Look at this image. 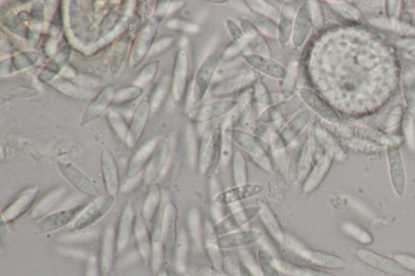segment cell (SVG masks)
Listing matches in <instances>:
<instances>
[{
	"mask_svg": "<svg viewBox=\"0 0 415 276\" xmlns=\"http://www.w3.org/2000/svg\"><path fill=\"white\" fill-rule=\"evenodd\" d=\"M260 206H250L239 209L235 213L230 214L214 225V230L218 237L224 235L238 231L253 221L256 216H258Z\"/></svg>",
	"mask_w": 415,
	"mask_h": 276,
	"instance_id": "cell-5",
	"label": "cell"
},
{
	"mask_svg": "<svg viewBox=\"0 0 415 276\" xmlns=\"http://www.w3.org/2000/svg\"><path fill=\"white\" fill-rule=\"evenodd\" d=\"M133 233L134 236H135L140 257L146 264H149L152 238L149 235L148 225L146 224L142 214L137 215Z\"/></svg>",
	"mask_w": 415,
	"mask_h": 276,
	"instance_id": "cell-30",
	"label": "cell"
},
{
	"mask_svg": "<svg viewBox=\"0 0 415 276\" xmlns=\"http://www.w3.org/2000/svg\"><path fill=\"white\" fill-rule=\"evenodd\" d=\"M342 230L352 237L358 243L364 245H370L373 242V238L364 228L354 224L352 222H345L342 225Z\"/></svg>",
	"mask_w": 415,
	"mask_h": 276,
	"instance_id": "cell-47",
	"label": "cell"
},
{
	"mask_svg": "<svg viewBox=\"0 0 415 276\" xmlns=\"http://www.w3.org/2000/svg\"><path fill=\"white\" fill-rule=\"evenodd\" d=\"M231 136L233 142H236L243 150L248 152L251 157H270L271 154L270 146L266 143L264 140L254 136V134L241 130H232Z\"/></svg>",
	"mask_w": 415,
	"mask_h": 276,
	"instance_id": "cell-16",
	"label": "cell"
},
{
	"mask_svg": "<svg viewBox=\"0 0 415 276\" xmlns=\"http://www.w3.org/2000/svg\"><path fill=\"white\" fill-rule=\"evenodd\" d=\"M332 161V158L328 154L318 158L313 167L310 170L305 184H303V192L310 193L317 189L320 184L322 183L327 173L329 172Z\"/></svg>",
	"mask_w": 415,
	"mask_h": 276,
	"instance_id": "cell-26",
	"label": "cell"
},
{
	"mask_svg": "<svg viewBox=\"0 0 415 276\" xmlns=\"http://www.w3.org/2000/svg\"><path fill=\"white\" fill-rule=\"evenodd\" d=\"M157 69H159V62H153L148 64L140 73L138 78L136 80L137 85L140 87V86H145L150 83L152 80H154L155 75L157 73Z\"/></svg>",
	"mask_w": 415,
	"mask_h": 276,
	"instance_id": "cell-53",
	"label": "cell"
},
{
	"mask_svg": "<svg viewBox=\"0 0 415 276\" xmlns=\"http://www.w3.org/2000/svg\"><path fill=\"white\" fill-rule=\"evenodd\" d=\"M224 134L222 127L219 125L214 129L211 137L204 149V155L200 163L198 164L201 174L210 178L217 171L222 160L224 152Z\"/></svg>",
	"mask_w": 415,
	"mask_h": 276,
	"instance_id": "cell-3",
	"label": "cell"
},
{
	"mask_svg": "<svg viewBox=\"0 0 415 276\" xmlns=\"http://www.w3.org/2000/svg\"><path fill=\"white\" fill-rule=\"evenodd\" d=\"M115 92L113 86L109 85L103 89L98 95L93 99L89 107L85 110L81 117V124H89L101 116L109 105L114 102Z\"/></svg>",
	"mask_w": 415,
	"mask_h": 276,
	"instance_id": "cell-20",
	"label": "cell"
},
{
	"mask_svg": "<svg viewBox=\"0 0 415 276\" xmlns=\"http://www.w3.org/2000/svg\"><path fill=\"white\" fill-rule=\"evenodd\" d=\"M101 169L104 185L108 195L116 197L120 188L119 168L113 154L108 150L102 152Z\"/></svg>",
	"mask_w": 415,
	"mask_h": 276,
	"instance_id": "cell-19",
	"label": "cell"
},
{
	"mask_svg": "<svg viewBox=\"0 0 415 276\" xmlns=\"http://www.w3.org/2000/svg\"><path fill=\"white\" fill-rule=\"evenodd\" d=\"M116 248V233L112 226H109L104 231L100 258V271L103 275H107L112 268Z\"/></svg>",
	"mask_w": 415,
	"mask_h": 276,
	"instance_id": "cell-27",
	"label": "cell"
},
{
	"mask_svg": "<svg viewBox=\"0 0 415 276\" xmlns=\"http://www.w3.org/2000/svg\"><path fill=\"white\" fill-rule=\"evenodd\" d=\"M296 75L297 65L293 63L291 64L288 73H286L283 86V94L285 98H289L292 95V93H293L296 83Z\"/></svg>",
	"mask_w": 415,
	"mask_h": 276,
	"instance_id": "cell-54",
	"label": "cell"
},
{
	"mask_svg": "<svg viewBox=\"0 0 415 276\" xmlns=\"http://www.w3.org/2000/svg\"><path fill=\"white\" fill-rule=\"evenodd\" d=\"M71 47L67 46L57 53V55L52 58V60L46 64L42 73H40L38 79L46 83L55 78V76L60 73L61 69L65 65L70 55H71Z\"/></svg>",
	"mask_w": 415,
	"mask_h": 276,
	"instance_id": "cell-37",
	"label": "cell"
},
{
	"mask_svg": "<svg viewBox=\"0 0 415 276\" xmlns=\"http://www.w3.org/2000/svg\"><path fill=\"white\" fill-rule=\"evenodd\" d=\"M115 202V197L109 195L98 198L85 206L78 218L70 225V230L83 231L96 224L113 208Z\"/></svg>",
	"mask_w": 415,
	"mask_h": 276,
	"instance_id": "cell-2",
	"label": "cell"
},
{
	"mask_svg": "<svg viewBox=\"0 0 415 276\" xmlns=\"http://www.w3.org/2000/svg\"><path fill=\"white\" fill-rule=\"evenodd\" d=\"M311 156V150H310L308 143L303 144L299 150H296L292 155L288 169V181L290 184L296 183L303 171L308 169L309 157Z\"/></svg>",
	"mask_w": 415,
	"mask_h": 276,
	"instance_id": "cell-34",
	"label": "cell"
},
{
	"mask_svg": "<svg viewBox=\"0 0 415 276\" xmlns=\"http://www.w3.org/2000/svg\"><path fill=\"white\" fill-rule=\"evenodd\" d=\"M359 260L377 271L395 276L406 275L408 272L394 258H389L365 248L356 251Z\"/></svg>",
	"mask_w": 415,
	"mask_h": 276,
	"instance_id": "cell-7",
	"label": "cell"
},
{
	"mask_svg": "<svg viewBox=\"0 0 415 276\" xmlns=\"http://www.w3.org/2000/svg\"><path fill=\"white\" fill-rule=\"evenodd\" d=\"M251 97H253V93L249 90H245L241 94L239 102H241L242 107H247L250 105Z\"/></svg>",
	"mask_w": 415,
	"mask_h": 276,
	"instance_id": "cell-60",
	"label": "cell"
},
{
	"mask_svg": "<svg viewBox=\"0 0 415 276\" xmlns=\"http://www.w3.org/2000/svg\"><path fill=\"white\" fill-rule=\"evenodd\" d=\"M100 264L95 255H91L88 258L85 276H99Z\"/></svg>",
	"mask_w": 415,
	"mask_h": 276,
	"instance_id": "cell-58",
	"label": "cell"
},
{
	"mask_svg": "<svg viewBox=\"0 0 415 276\" xmlns=\"http://www.w3.org/2000/svg\"><path fill=\"white\" fill-rule=\"evenodd\" d=\"M58 169L63 179L83 195L88 196H97L98 195V188L92 183V181L87 176L80 171L73 164L67 162H58Z\"/></svg>",
	"mask_w": 415,
	"mask_h": 276,
	"instance_id": "cell-10",
	"label": "cell"
},
{
	"mask_svg": "<svg viewBox=\"0 0 415 276\" xmlns=\"http://www.w3.org/2000/svg\"><path fill=\"white\" fill-rule=\"evenodd\" d=\"M137 215L131 202L125 205L120 216L118 230L116 233V248L119 253L124 252L130 244L134 232Z\"/></svg>",
	"mask_w": 415,
	"mask_h": 276,
	"instance_id": "cell-18",
	"label": "cell"
},
{
	"mask_svg": "<svg viewBox=\"0 0 415 276\" xmlns=\"http://www.w3.org/2000/svg\"><path fill=\"white\" fill-rule=\"evenodd\" d=\"M246 86V81H245L244 75H243L241 78L225 81L224 83L216 86L213 90V93L216 96L224 95V94H229L235 92L239 87Z\"/></svg>",
	"mask_w": 415,
	"mask_h": 276,
	"instance_id": "cell-49",
	"label": "cell"
},
{
	"mask_svg": "<svg viewBox=\"0 0 415 276\" xmlns=\"http://www.w3.org/2000/svg\"><path fill=\"white\" fill-rule=\"evenodd\" d=\"M257 260L263 276H280L276 258L264 246L257 250Z\"/></svg>",
	"mask_w": 415,
	"mask_h": 276,
	"instance_id": "cell-41",
	"label": "cell"
},
{
	"mask_svg": "<svg viewBox=\"0 0 415 276\" xmlns=\"http://www.w3.org/2000/svg\"><path fill=\"white\" fill-rule=\"evenodd\" d=\"M241 26L245 38L247 40V44L249 45L250 48L255 53V55L270 57V47L268 46L264 38H263L261 33L253 23L248 20L243 19Z\"/></svg>",
	"mask_w": 415,
	"mask_h": 276,
	"instance_id": "cell-33",
	"label": "cell"
},
{
	"mask_svg": "<svg viewBox=\"0 0 415 276\" xmlns=\"http://www.w3.org/2000/svg\"><path fill=\"white\" fill-rule=\"evenodd\" d=\"M237 105V102L233 100H226V101L214 102L204 105L200 109L196 110L191 113L192 120L196 122H206L216 119V117L224 115L233 108Z\"/></svg>",
	"mask_w": 415,
	"mask_h": 276,
	"instance_id": "cell-29",
	"label": "cell"
},
{
	"mask_svg": "<svg viewBox=\"0 0 415 276\" xmlns=\"http://www.w3.org/2000/svg\"><path fill=\"white\" fill-rule=\"evenodd\" d=\"M175 267L179 273L185 274L187 256L189 251V240L184 231H181L178 235L177 245H175Z\"/></svg>",
	"mask_w": 415,
	"mask_h": 276,
	"instance_id": "cell-46",
	"label": "cell"
},
{
	"mask_svg": "<svg viewBox=\"0 0 415 276\" xmlns=\"http://www.w3.org/2000/svg\"><path fill=\"white\" fill-rule=\"evenodd\" d=\"M178 210L175 204L168 203L163 211L160 230L165 248L172 250L178 239L177 231Z\"/></svg>",
	"mask_w": 415,
	"mask_h": 276,
	"instance_id": "cell-17",
	"label": "cell"
},
{
	"mask_svg": "<svg viewBox=\"0 0 415 276\" xmlns=\"http://www.w3.org/2000/svg\"><path fill=\"white\" fill-rule=\"evenodd\" d=\"M188 57H187L186 52L181 50L178 52L177 60H175L172 80L174 98L178 102L184 96L187 76H188Z\"/></svg>",
	"mask_w": 415,
	"mask_h": 276,
	"instance_id": "cell-28",
	"label": "cell"
},
{
	"mask_svg": "<svg viewBox=\"0 0 415 276\" xmlns=\"http://www.w3.org/2000/svg\"><path fill=\"white\" fill-rule=\"evenodd\" d=\"M233 181L235 186L248 184V174L246 159L243 152L236 149L233 152L232 160Z\"/></svg>",
	"mask_w": 415,
	"mask_h": 276,
	"instance_id": "cell-43",
	"label": "cell"
},
{
	"mask_svg": "<svg viewBox=\"0 0 415 276\" xmlns=\"http://www.w3.org/2000/svg\"><path fill=\"white\" fill-rule=\"evenodd\" d=\"M155 276H169V275L167 272V271H165L164 269H162L161 271L159 273H157Z\"/></svg>",
	"mask_w": 415,
	"mask_h": 276,
	"instance_id": "cell-63",
	"label": "cell"
},
{
	"mask_svg": "<svg viewBox=\"0 0 415 276\" xmlns=\"http://www.w3.org/2000/svg\"><path fill=\"white\" fill-rule=\"evenodd\" d=\"M310 119H311V113L308 110L298 114L274 138V149L282 150L293 143L306 127Z\"/></svg>",
	"mask_w": 415,
	"mask_h": 276,
	"instance_id": "cell-8",
	"label": "cell"
},
{
	"mask_svg": "<svg viewBox=\"0 0 415 276\" xmlns=\"http://www.w3.org/2000/svg\"><path fill=\"white\" fill-rule=\"evenodd\" d=\"M312 26V10L308 4L302 6L295 16L293 28V44L300 46L308 37Z\"/></svg>",
	"mask_w": 415,
	"mask_h": 276,
	"instance_id": "cell-32",
	"label": "cell"
},
{
	"mask_svg": "<svg viewBox=\"0 0 415 276\" xmlns=\"http://www.w3.org/2000/svg\"><path fill=\"white\" fill-rule=\"evenodd\" d=\"M150 267L156 275L159 273L164 261L165 245L162 238L160 226L157 225L152 233Z\"/></svg>",
	"mask_w": 415,
	"mask_h": 276,
	"instance_id": "cell-39",
	"label": "cell"
},
{
	"mask_svg": "<svg viewBox=\"0 0 415 276\" xmlns=\"http://www.w3.org/2000/svg\"><path fill=\"white\" fill-rule=\"evenodd\" d=\"M249 4L251 8L255 10V13L260 14L270 18H274L278 16L277 9H274L273 6L262 1H251Z\"/></svg>",
	"mask_w": 415,
	"mask_h": 276,
	"instance_id": "cell-56",
	"label": "cell"
},
{
	"mask_svg": "<svg viewBox=\"0 0 415 276\" xmlns=\"http://www.w3.org/2000/svg\"><path fill=\"white\" fill-rule=\"evenodd\" d=\"M259 206L258 217L265 230L270 235L274 242L279 245H285L286 234L275 213L266 203H261Z\"/></svg>",
	"mask_w": 415,
	"mask_h": 276,
	"instance_id": "cell-21",
	"label": "cell"
},
{
	"mask_svg": "<svg viewBox=\"0 0 415 276\" xmlns=\"http://www.w3.org/2000/svg\"><path fill=\"white\" fill-rule=\"evenodd\" d=\"M84 205L55 211L41 219L34 227L35 233L39 235L55 233L61 228L71 225L85 209Z\"/></svg>",
	"mask_w": 415,
	"mask_h": 276,
	"instance_id": "cell-4",
	"label": "cell"
},
{
	"mask_svg": "<svg viewBox=\"0 0 415 276\" xmlns=\"http://www.w3.org/2000/svg\"><path fill=\"white\" fill-rule=\"evenodd\" d=\"M142 87L138 86L125 87L115 93L114 101L120 103L131 102L142 95Z\"/></svg>",
	"mask_w": 415,
	"mask_h": 276,
	"instance_id": "cell-52",
	"label": "cell"
},
{
	"mask_svg": "<svg viewBox=\"0 0 415 276\" xmlns=\"http://www.w3.org/2000/svg\"><path fill=\"white\" fill-rule=\"evenodd\" d=\"M394 260L401 264L407 272L415 273V256L404 253H399L394 255Z\"/></svg>",
	"mask_w": 415,
	"mask_h": 276,
	"instance_id": "cell-57",
	"label": "cell"
},
{
	"mask_svg": "<svg viewBox=\"0 0 415 276\" xmlns=\"http://www.w3.org/2000/svg\"><path fill=\"white\" fill-rule=\"evenodd\" d=\"M110 125L114 132L122 141L127 140L128 127L120 114L111 111L108 115Z\"/></svg>",
	"mask_w": 415,
	"mask_h": 276,
	"instance_id": "cell-50",
	"label": "cell"
},
{
	"mask_svg": "<svg viewBox=\"0 0 415 276\" xmlns=\"http://www.w3.org/2000/svg\"><path fill=\"white\" fill-rule=\"evenodd\" d=\"M263 233L257 230H245L228 233L218 238L222 250L247 248L259 242Z\"/></svg>",
	"mask_w": 415,
	"mask_h": 276,
	"instance_id": "cell-14",
	"label": "cell"
},
{
	"mask_svg": "<svg viewBox=\"0 0 415 276\" xmlns=\"http://www.w3.org/2000/svg\"><path fill=\"white\" fill-rule=\"evenodd\" d=\"M255 96L258 102L268 103L270 101V95H268L265 86L261 83L256 85Z\"/></svg>",
	"mask_w": 415,
	"mask_h": 276,
	"instance_id": "cell-59",
	"label": "cell"
},
{
	"mask_svg": "<svg viewBox=\"0 0 415 276\" xmlns=\"http://www.w3.org/2000/svg\"><path fill=\"white\" fill-rule=\"evenodd\" d=\"M39 191L37 188L28 189L17 197L1 213V221L7 223L14 222L24 216L29 210L33 208L38 198Z\"/></svg>",
	"mask_w": 415,
	"mask_h": 276,
	"instance_id": "cell-9",
	"label": "cell"
},
{
	"mask_svg": "<svg viewBox=\"0 0 415 276\" xmlns=\"http://www.w3.org/2000/svg\"><path fill=\"white\" fill-rule=\"evenodd\" d=\"M263 191H264V187L261 184H246L235 186L230 189L219 193L214 197V201L221 206H229V205L259 196Z\"/></svg>",
	"mask_w": 415,
	"mask_h": 276,
	"instance_id": "cell-11",
	"label": "cell"
},
{
	"mask_svg": "<svg viewBox=\"0 0 415 276\" xmlns=\"http://www.w3.org/2000/svg\"><path fill=\"white\" fill-rule=\"evenodd\" d=\"M128 45H130V40H128L126 37L122 38L118 44H117L113 55L112 67H111L114 73H118V70L121 67V64L122 61H124L125 57L126 56L127 51L128 50Z\"/></svg>",
	"mask_w": 415,
	"mask_h": 276,
	"instance_id": "cell-51",
	"label": "cell"
},
{
	"mask_svg": "<svg viewBox=\"0 0 415 276\" xmlns=\"http://www.w3.org/2000/svg\"><path fill=\"white\" fill-rule=\"evenodd\" d=\"M303 105L302 100L299 98H292L288 102L278 104L274 107L268 109L260 117L262 122H273L284 119L285 117L293 114L299 110Z\"/></svg>",
	"mask_w": 415,
	"mask_h": 276,
	"instance_id": "cell-35",
	"label": "cell"
},
{
	"mask_svg": "<svg viewBox=\"0 0 415 276\" xmlns=\"http://www.w3.org/2000/svg\"><path fill=\"white\" fill-rule=\"evenodd\" d=\"M218 236L216 235L214 225L209 220L204 221V248L207 252L210 262L214 268L222 272L224 267V257L218 243Z\"/></svg>",
	"mask_w": 415,
	"mask_h": 276,
	"instance_id": "cell-23",
	"label": "cell"
},
{
	"mask_svg": "<svg viewBox=\"0 0 415 276\" xmlns=\"http://www.w3.org/2000/svg\"><path fill=\"white\" fill-rule=\"evenodd\" d=\"M238 276H255L251 269L245 265V264H241L238 268Z\"/></svg>",
	"mask_w": 415,
	"mask_h": 276,
	"instance_id": "cell-61",
	"label": "cell"
},
{
	"mask_svg": "<svg viewBox=\"0 0 415 276\" xmlns=\"http://www.w3.org/2000/svg\"><path fill=\"white\" fill-rule=\"evenodd\" d=\"M285 245L295 254L300 255L314 265L331 270H343L348 267V263L344 258L326 252L311 250L293 237L286 235Z\"/></svg>",
	"mask_w": 415,
	"mask_h": 276,
	"instance_id": "cell-1",
	"label": "cell"
},
{
	"mask_svg": "<svg viewBox=\"0 0 415 276\" xmlns=\"http://www.w3.org/2000/svg\"><path fill=\"white\" fill-rule=\"evenodd\" d=\"M388 156L392 185L397 196H404L406 187V174L399 146H390Z\"/></svg>",
	"mask_w": 415,
	"mask_h": 276,
	"instance_id": "cell-13",
	"label": "cell"
},
{
	"mask_svg": "<svg viewBox=\"0 0 415 276\" xmlns=\"http://www.w3.org/2000/svg\"><path fill=\"white\" fill-rule=\"evenodd\" d=\"M184 276H192V275L188 273H185Z\"/></svg>",
	"mask_w": 415,
	"mask_h": 276,
	"instance_id": "cell-64",
	"label": "cell"
},
{
	"mask_svg": "<svg viewBox=\"0 0 415 276\" xmlns=\"http://www.w3.org/2000/svg\"><path fill=\"white\" fill-rule=\"evenodd\" d=\"M168 157V144L166 141H161L151 157L144 174V184L151 186L162 174L165 167Z\"/></svg>",
	"mask_w": 415,
	"mask_h": 276,
	"instance_id": "cell-24",
	"label": "cell"
},
{
	"mask_svg": "<svg viewBox=\"0 0 415 276\" xmlns=\"http://www.w3.org/2000/svg\"><path fill=\"white\" fill-rule=\"evenodd\" d=\"M296 16V5L294 2H286L280 15L278 26V38L280 43L286 44L293 33L294 23Z\"/></svg>",
	"mask_w": 415,
	"mask_h": 276,
	"instance_id": "cell-36",
	"label": "cell"
},
{
	"mask_svg": "<svg viewBox=\"0 0 415 276\" xmlns=\"http://www.w3.org/2000/svg\"><path fill=\"white\" fill-rule=\"evenodd\" d=\"M159 144V140L156 139H151L140 147L135 152L130 164H128L127 170V177L128 179H135L142 171V169L147 166Z\"/></svg>",
	"mask_w": 415,
	"mask_h": 276,
	"instance_id": "cell-22",
	"label": "cell"
},
{
	"mask_svg": "<svg viewBox=\"0 0 415 276\" xmlns=\"http://www.w3.org/2000/svg\"><path fill=\"white\" fill-rule=\"evenodd\" d=\"M188 226L192 242L197 248H204V223L198 209L190 210L188 216Z\"/></svg>",
	"mask_w": 415,
	"mask_h": 276,
	"instance_id": "cell-42",
	"label": "cell"
},
{
	"mask_svg": "<svg viewBox=\"0 0 415 276\" xmlns=\"http://www.w3.org/2000/svg\"><path fill=\"white\" fill-rule=\"evenodd\" d=\"M251 19L261 33L270 38L278 37V27L270 17L254 13L251 15Z\"/></svg>",
	"mask_w": 415,
	"mask_h": 276,
	"instance_id": "cell-45",
	"label": "cell"
},
{
	"mask_svg": "<svg viewBox=\"0 0 415 276\" xmlns=\"http://www.w3.org/2000/svg\"><path fill=\"white\" fill-rule=\"evenodd\" d=\"M161 202L162 191L160 186L156 184H152L142 208V216L146 224L149 225L153 223L157 211L160 208Z\"/></svg>",
	"mask_w": 415,
	"mask_h": 276,
	"instance_id": "cell-38",
	"label": "cell"
},
{
	"mask_svg": "<svg viewBox=\"0 0 415 276\" xmlns=\"http://www.w3.org/2000/svg\"><path fill=\"white\" fill-rule=\"evenodd\" d=\"M219 65V58L214 54L207 56L199 68L194 87V98L196 102L206 94Z\"/></svg>",
	"mask_w": 415,
	"mask_h": 276,
	"instance_id": "cell-15",
	"label": "cell"
},
{
	"mask_svg": "<svg viewBox=\"0 0 415 276\" xmlns=\"http://www.w3.org/2000/svg\"><path fill=\"white\" fill-rule=\"evenodd\" d=\"M210 276H226L224 272L219 271L217 269L213 268L211 272H210Z\"/></svg>",
	"mask_w": 415,
	"mask_h": 276,
	"instance_id": "cell-62",
	"label": "cell"
},
{
	"mask_svg": "<svg viewBox=\"0 0 415 276\" xmlns=\"http://www.w3.org/2000/svg\"><path fill=\"white\" fill-rule=\"evenodd\" d=\"M169 83H171V79H169L168 75H165L164 78H162L159 85H157L153 96L149 100L152 110H155L159 108L162 102L164 101L169 90Z\"/></svg>",
	"mask_w": 415,
	"mask_h": 276,
	"instance_id": "cell-48",
	"label": "cell"
},
{
	"mask_svg": "<svg viewBox=\"0 0 415 276\" xmlns=\"http://www.w3.org/2000/svg\"><path fill=\"white\" fill-rule=\"evenodd\" d=\"M157 28H159V21L156 18L146 23L138 33L130 58V67L132 69L137 67L148 55L151 46L154 43Z\"/></svg>",
	"mask_w": 415,
	"mask_h": 276,
	"instance_id": "cell-6",
	"label": "cell"
},
{
	"mask_svg": "<svg viewBox=\"0 0 415 276\" xmlns=\"http://www.w3.org/2000/svg\"><path fill=\"white\" fill-rule=\"evenodd\" d=\"M38 55L35 53H23L21 55L16 56L13 60V66L16 70H21L28 66L33 65L38 60Z\"/></svg>",
	"mask_w": 415,
	"mask_h": 276,
	"instance_id": "cell-55",
	"label": "cell"
},
{
	"mask_svg": "<svg viewBox=\"0 0 415 276\" xmlns=\"http://www.w3.org/2000/svg\"><path fill=\"white\" fill-rule=\"evenodd\" d=\"M245 60L256 70L267 75L277 79H285L288 70L270 57L259 55H244Z\"/></svg>",
	"mask_w": 415,
	"mask_h": 276,
	"instance_id": "cell-31",
	"label": "cell"
},
{
	"mask_svg": "<svg viewBox=\"0 0 415 276\" xmlns=\"http://www.w3.org/2000/svg\"><path fill=\"white\" fill-rule=\"evenodd\" d=\"M151 110L149 100H144L139 104L133 115L130 125L128 127L126 140L128 148L133 149L142 139L146 126L148 124Z\"/></svg>",
	"mask_w": 415,
	"mask_h": 276,
	"instance_id": "cell-12",
	"label": "cell"
},
{
	"mask_svg": "<svg viewBox=\"0 0 415 276\" xmlns=\"http://www.w3.org/2000/svg\"><path fill=\"white\" fill-rule=\"evenodd\" d=\"M280 272L288 276H337L329 272L318 271L297 265L285 260H277Z\"/></svg>",
	"mask_w": 415,
	"mask_h": 276,
	"instance_id": "cell-44",
	"label": "cell"
},
{
	"mask_svg": "<svg viewBox=\"0 0 415 276\" xmlns=\"http://www.w3.org/2000/svg\"><path fill=\"white\" fill-rule=\"evenodd\" d=\"M300 96L303 101L309 105L312 110L317 112L320 115L329 120L332 122H337L338 117L335 111H333L329 105H327L322 99H321L317 94L309 90H302L300 91Z\"/></svg>",
	"mask_w": 415,
	"mask_h": 276,
	"instance_id": "cell-40",
	"label": "cell"
},
{
	"mask_svg": "<svg viewBox=\"0 0 415 276\" xmlns=\"http://www.w3.org/2000/svg\"><path fill=\"white\" fill-rule=\"evenodd\" d=\"M66 192V188L58 187L46 193L35 204L31 213L32 218L43 219V217L54 213L58 205L62 203Z\"/></svg>",
	"mask_w": 415,
	"mask_h": 276,
	"instance_id": "cell-25",
	"label": "cell"
}]
</instances>
